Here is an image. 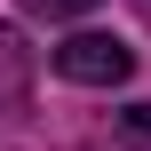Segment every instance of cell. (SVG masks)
I'll list each match as a JSON object with an SVG mask.
<instances>
[{"instance_id": "2", "label": "cell", "mask_w": 151, "mask_h": 151, "mask_svg": "<svg viewBox=\"0 0 151 151\" xmlns=\"http://www.w3.org/2000/svg\"><path fill=\"white\" fill-rule=\"evenodd\" d=\"M48 16H80V8H96V0H40Z\"/></svg>"}, {"instance_id": "3", "label": "cell", "mask_w": 151, "mask_h": 151, "mask_svg": "<svg viewBox=\"0 0 151 151\" xmlns=\"http://www.w3.org/2000/svg\"><path fill=\"white\" fill-rule=\"evenodd\" d=\"M127 135H151V104H135V111H127Z\"/></svg>"}, {"instance_id": "1", "label": "cell", "mask_w": 151, "mask_h": 151, "mask_svg": "<svg viewBox=\"0 0 151 151\" xmlns=\"http://www.w3.org/2000/svg\"><path fill=\"white\" fill-rule=\"evenodd\" d=\"M56 72L80 80V88H119V80L135 72V48L111 40V32H72V40L56 48Z\"/></svg>"}]
</instances>
